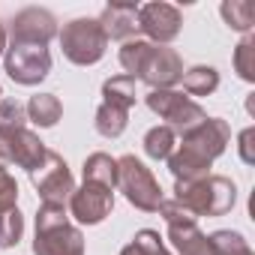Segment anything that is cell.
Instances as JSON below:
<instances>
[{
    "label": "cell",
    "mask_w": 255,
    "mask_h": 255,
    "mask_svg": "<svg viewBox=\"0 0 255 255\" xmlns=\"http://www.w3.org/2000/svg\"><path fill=\"white\" fill-rule=\"evenodd\" d=\"M237 141H240V144H237V147H240V159H243L246 165H252V162H255V129H252V126H246Z\"/></svg>",
    "instance_id": "f546056e"
},
{
    "label": "cell",
    "mask_w": 255,
    "mask_h": 255,
    "mask_svg": "<svg viewBox=\"0 0 255 255\" xmlns=\"http://www.w3.org/2000/svg\"><path fill=\"white\" fill-rule=\"evenodd\" d=\"M30 183L39 192L42 204H63L66 207V201L75 192V177H72L66 159L60 153H54V150H48L45 162L36 171H30Z\"/></svg>",
    "instance_id": "8992f818"
},
{
    "label": "cell",
    "mask_w": 255,
    "mask_h": 255,
    "mask_svg": "<svg viewBox=\"0 0 255 255\" xmlns=\"http://www.w3.org/2000/svg\"><path fill=\"white\" fill-rule=\"evenodd\" d=\"M165 162H168V171L174 174L177 183L201 180V177L210 174V165H213V162H207L204 156H198V153H192V150H186V147H180V144L174 147V153H171Z\"/></svg>",
    "instance_id": "2e32d148"
},
{
    "label": "cell",
    "mask_w": 255,
    "mask_h": 255,
    "mask_svg": "<svg viewBox=\"0 0 255 255\" xmlns=\"http://www.w3.org/2000/svg\"><path fill=\"white\" fill-rule=\"evenodd\" d=\"M120 255H138V249L129 243V246H123V249H120Z\"/></svg>",
    "instance_id": "1f68e13d"
},
{
    "label": "cell",
    "mask_w": 255,
    "mask_h": 255,
    "mask_svg": "<svg viewBox=\"0 0 255 255\" xmlns=\"http://www.w3.org/2000/svg\"><path fill=\"white\" fill-rule=\"evenodd\" d=\"M96 132L102 138H120L123 129H126V123H129V111H123V108H114V105H99L96 108Z\"/></svg>",
    "instance_id": "7402d4cb"
},
{
    "label": "cell",
    "mask_w": 255,
    "mask_h": 255,
    "mask_svg": "<svg viewBox=\"0 0 255 255\" xmlns=\"http://www.w3.org/2000/svg\"><path fill=\"white\" fill-rule=\"evenodd\" d=\"M228 141H231V126H228L222 117H204V120L195 126V129L183 132L180 147H186V150L204 156L207 162H213L216 156L225 153Z\"/></svg>",
    "instance_id": "9c48e42d"
},
{
    "label": "cell",
    "mask_w": 255,
    "mask_h": 255,
    "mask_svg": "<svg viewBox=\"0 0 255 255\" xmlns=\"http://www.w3.org/2000/svg\"><path fill=\"white\" fill-rule=\"evenodd\" d=\"M174 201L183 204L195 219L198 216H225L237 204V186L231 177L207 174L201 180L174 183Z\"/></svg>",
    "instance_id": "6da1fadb"
},
{
    "label": "cell",
    "mask_w": 255,
    "mask_h": 255,
    "mask_svg": "<svg viewBox=\"0 0 255 255\" xmlns=\"http://www.w3.org/2000/svg\"><path fill=\"white\" fill-rule=\"evenodd\" d=\"M144 102H147V108L153 114H159L162 120H168L165 126H171V129L180 132V135L189 132V129H195V126L207 117L204 108L195 99H189V96H183L177 90H150L144 96Z\"/></svg>",
    "instance_id": "5b68a950"
},
{
    "label": "cell",
    "mask_w": 255,
    "mask_h": 255,
    "mask_svg": "<svg viewBox=\"0 0 255 255\" xmlns=\"http://www.w3.org/2000/svg\"><path fill=\"white\" fill-rule=\"evenodd\" d=\"M117 189L126 195L132 207L144 210V213H156L159 204L165 201L162 195V186L156 183V177L150 174V168L135 159L132 153H126L117 159Z\"/></svg>",
    "instance_id": "3957f363"
},
{
    "label": "cell",
    "mask_w": 255,
    "mask_h": 255,
    "mask_svg": "<svg viewBox=\"0 0 255 255\" xmlns=\"http://www.w3.org/2000/svg\"><path fill=\"white\" fill-rule=\"evenodd\" d=\"M219 12H222L225 24L231 30L243 33V36L255 27V6L249 3V0H225V3L219 6Z\"/></svg>",
    "instance_id": "44dd1931"
},
{
    "label": "cell",
    "mask_w": 255,
    "mask_h": 255,
    "mask_svg": "<svg viewBox=\"0 0 255 255\" xmlns=\"http://www.w3.org/2000/svg\"><path fill=\"white\" fill-rule=\"evenodd\" d=\"M246 255H255V252H246Z\"/></svg>",
    "instance_id": "836d02e7"
},
{
    "label": "cell",
    "mask_w": 255,
    "mask_h": 255,
    "mask_svg": "<svg viewBox=\"0 0 255 255\" xmlns=\"http://www.w3.org/2000/svg\"><path fill=\"white\" fill-rule=\"evenodd\" d=\"M138 93H135V78L129 75H114L102 84V102L105 105H114V108H123V111H129L135 105Z\"/></svg>",
    "instance_id": "d6986e66"
},
{
    "label": "cell",
    "mask_w": 255,
    "mask_h": 255,
    "mask_svg": "<svg viewBox=\"0 0 255 255\" xmlns=\"http://www.w3.org/2000/svg\"><path fill=\"white\" fill-rule=\"evenodd\" d=\"M81 174H84V183H96V186H102L108 192L117 189V159L102 153V150H96V153H90L84 159Z\"/></svg>",
    "instance_id": "e0dca14e"
},
{
    "label": "cell",
    "mask_w": 255,
    "mask_h": 255,
    "mask_svg": "<svg viewBox=\"0 0 255 255\" xmlns=\"http://www.w3.org/2000/svg\"><path fill=\"white\" fill-rule=\"evenodd\" d=\"M177 147V132L171 129V126H153V129L144 135V153L156 162L168 159Z\"/></svg>",
    "instance_id": "603a6c76"
},
{
    "label": "cell",
    "mask_w": 255,
    "mask_h": 255,
    "mask_svg": "<svg viewBox=\"0 0 255 255\" xmlns=\"http://www.w3.org/2000/svg\"><path fill=\"white\" fill-rule=\"evenodd\" d=\"M111 210H114V192H108L96 183L78 186L69 198V216L81 225H99L111 216Z\"/></svg>",
    "instance_id": "7c38bea8"
},
{
    "label": "cell",
    "mask_w": 255,
    "mask_h": 255,
    "mask_svg": "<svg viewBox=\"0 0 255 255\" xmlns=\"http://www.w3.org/2000/svg\"><path fill=\"white\" fill-rule=\"evenodd\" d=\"M138 30L153 45H168L183 30V15L171 3H144L138 6Z\"/></svg>",
    "instance_id": "ba28073f"
},
{
    "label": "cell",
    "mask_w": 255,
    "mask_h": 255,
    "mask_svg": "<svg viewBox=\"0 0 255 255\" xmlns=\"http://www.w3.org/2000/svg\"><path fill=\"white\" fill-rule=\"evenodd\" d=\"M33 255H84V234L69 222L63 204H42L36 210Z\"/></svg>",
    "instance_id": "7a4b0ae2"
},
{
    "label": "cell",
    "mask_w": 255,
    "mask_h": 255,
    "mask_svg": "<svg viewBox=\"0 0 255 255\" xmlns=\"http://www.w3.org/2000/svg\"><path fill=\"white\" fill-rule=\"evenodd\" d=\"M6 39H9V36H6V27L0 24V57H3V51H6Z\"/></svg>",
    "instance_id": "4dcf8cb0"
},
{
    "label": "cell",
    "mask_w": 255,
    "mask_h": 255,
    "mask_svg": "<svg viewBox=\"0 0 255 255\" xmlns=\"http://www.w3.org/2000/svg\"><path fill=\"white\" fill-rule=\"evenodd\" d=\"M0 96H3V87H0Z\"/></svg>",
    "instance_id": "d6a6232c"
},
{
    "label": "cell",
    "mask_w": 255,
    "mask_h": 255,
    "mask_svg": "<svg viewBox=\"0 0 255 255\" xmlns=\"http://www.w3.org/2000/svg\"><path fill=\"white\" fill-rule=\"evenodd\" d=\"M60 48L63 57L75 66H93L105 57L108 39L96 18H72L60 30Z\"/></svg>",
    "instance_id": "277c9868"
},
{
    "label": "cell",
    "mask_w": 255,
    "mask_h": 255,
    "mask_svg": "<svg viewBox=\"0 0 255 255\" xmlns=\"http://www.w3.org/2000/svg\"><path fill=\"white\" fill-rule=\"evenodd\" d=\"M150 48H153V42H147V39H129V42H123V48H120V66L126 69L129 78L141 75Z\"/></svg>",
    "instance_id": "cb8c5ba5"
},
{
    "label": "cell",
    "mask_w": 255,
    "mask_h": 255,
    "mask_svg": "<svg viewBox=\"0 0 255 255\" xmlns=\"http://www.w3.org/2000/svg\"><path fill=\"white\" fill-rule=\"evenodd\" d=\"M138 78L144 84H150V90H174V84H180V78H183V60L174 48L153 45Z\"/></svg>",
    "instance_id": "8fae6325"
},
{
    "label": "cell",
    "mask_w": 255,
    "mask_h": 255,
    "mask_svg": "<svg viewBox=\"0 0 255 255\" xmlns=\"http://www.w3.org/2000/svg\"><path fill=\"white\" fill-rule=\"evenodd\" d=\"M27 123V111L21 102L15 99H0V132H15V129H24Z\"/></svg>",
    "instance_id": "4316f807"
},
{
    "label": "cell",
    "mask_w": 255,
    "mask_h": 255,
    "mask_svg": "<svg viewBox=\"0 0 255 255\" xmlns=\"http://www.w3.org/2000/svg\"><path fill=\"white\" fill-rule=\"evenodd\" d=\"M15 201H18V183H15V177L0 165V210L3 207H15Z\"/></svg>",
    "instance_id": "f1b7e54d"
},
{
    "label": "cell",
    "mask_w": 255,
    "mask_h": 255,
    "mask_svg": "<svg viewBox=\"0 0 255 255\" xmlns=\"http://www.w3.org/2000/svg\"><path fill=\"white\" fill-rule=\"evenodd\" d=\"M96 21L105 33V39L129 42L138 30V6L135 3H108Z\"/></svg>",
    "instance_id": "5bb4252c"
},
{
    "label": "cell",
    "mask_w": 255,
    "mask_h": 255,
    "mask_svg": "<svg viewBox=\"0 0 255 255\" xmlns=\"http://www.w3.org/2000/svg\"><path fill=\"white\" fill-rule=\"evenodd\" d=\"M57 36V18L42 6H27L12 18L9 39L18 45H48Z\"/></svg>",
    "instance_id": "30bf717a"
},
{
    "label": "cell",
    "mask_w": 255,
    "mask_h": 255,
    "mask_svg": "<svg viewBox=\"0 0 255 255\" xmlns=\"http://www.w3.org/2000/svg\"><path fill=\"white\" fill-rule=\"evenodd\" d=\"M45 153H48L45 141H42L36 132H30L27 126L9 135V144H6V162H15V165L24 168L27 174L36 171V168L45 162Z\"/></svg>",
    "instance_id": "4fadbf2b"
},
{
    "label": "cell",
    "mask_w": 255,
    "mask_h": 255,
    "mask_svg": "<svg viewBox=\"0 0 255 255\" xmlns=\"http://www.w3.org/2000/svg\"><path fill=\"white\" fill-rule=\"evenodd\" d=\"M132 246L138 249V255H171V252L165 249L159 231H153V228H141V231H135Z\"/></svg>",
    "instance_id": "83f0119b"
},
{
    "label": "cell",
    "mask_w": 255,
    "mask_h": 255,
    "mask_svg": "<svg viewBox=\"0 0 255 255\" xmlns=\"http://www.w3.org/2000/svg\"><path fill=\"white\" fill-rule=\"evenodd\" d=\"M3 66H6V75L15 84L33 87V84L48 78V72H51V51L45 45H18V42H12L3 51Z\"/></svg>",
    "instance_id": "52a82bcc"
},
{
    "label": "cell",
    "mask_w": 255,
    "mask_h": 255,
    "mask_svg": "<svg viewBox=\"0 0 255 255\" xmlns=\"http://www.w3.org/2000/svg\"><path fill=\"white\" fill-rule=\"evenodd\" d=\"M234 72L249 84L255 81V36L252 33H246L234 48Z\"/></svg>",
    "instance_id": "484cf974"
},
{
    "label": "cell",
    "mask_w": 255,
    "mask_h": 255,
    "mask_svg": "<svg viewBox=\"0 0 255 255\" xmlns=\"http://www.w3.org/2000/svg\"><path fill=\"white\" fill-rule=\"evenodd\" d=\"M183 90L189 93V96H210L216 87H219V72L213 69V66H189V69H183Z\"/></svg>",
    "instance_id": "ffe728a7"
},
{
    "label": "cell",
    "mask_w": 255,
    "mask_h": 255,
    "mask_svg": "<svg viewBox=\"0 0 255 255\" xmlns=\"http://www.w3.org/2000/svg\"><path fill=\"white\" fill-rule=\"evenodd\" d=\"M24 237V216L18 207H3L0 210V249H12Z\"/></svg>",
    "instance_id": "d4e9b609"
},
{
    "label": "cell",
    "mask_w": 255,
    "mask_h": 255,
    "mask_svg": "<svg viewBox=\"0 0 255 255\" xmlns=\"http://www.w3.org/2000/svg\"><path fill=\"white\" fill-rule=\"evenodd\" d=\"M27 111V120H33L39 129H51V126H57V120L63 117V105L54 93H36L30 96V102L24 105Z\"/></svg>",
    "instance_id": "ac0fdd59"
},
{
    "label": "cell",
    "mask_w": 255,
    "mask_h": 255,
    "mask_svg": "<svg viewBox=\"0 0 255 255\" xmlns=\"http://www.w3.org/2000/svg\"><path fill=\"white\" fill-rule=\"evenodd\" d=\"M168 240L180 255H213L207 234L198 228V219L168 222Z\"/></svg>",
    "instance_id": "9a60e30c"
}]
</instances>
